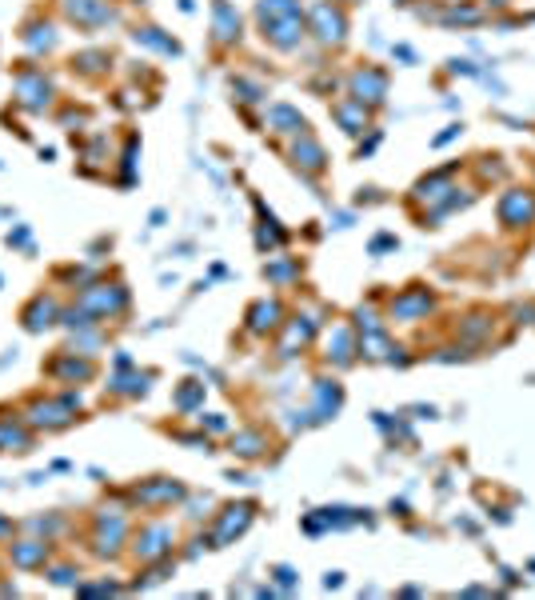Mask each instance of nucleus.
<instances>
[{
    "label": "nucleus",
    "instance_id": "f257e3e1",
    "mask_svg": "<svg viewBox=\"0 0 535 600\" xmlns=\"http://www.w3.org/2000/svg\"><path fill=\"white\" fill-rule=\"evenodd\" d=\"M304 21H308V32L327 48L348 40V16H344V8L332 4V0H316V4L308 8Z\"/></svg>",
    "mask_w": 535,
    "mask_h": 600
},
{
    "label": "nucleus",
    "instance_id": "f03ea898",
    "mask_svg": "<svg viewBox=\"0 0 535 600\" xmlns=\"http://www.w3.org/2000/svg\"><path fill=\"white\" fill-rule=\"evenodd\" d=\"M81 413V397H56V400H37L29 408V424L32 428H45V433H60L68 428Z\"/></svg>",
    "mask_w": 535,
    "mask_h": 600
},
{
    "label": "nucleus",
    "instance_id": "7ed1b4c3",
    "mask_svg": "<svg viewBox=\"0 0 535 600\" xmlns=\"http://www.w3.org/2000/svg\"><path fill=\"white\" fill-rule=\"evenodd\" d=\"M499 225L507 233H520V228L535 225V193L531 188H507L499 196Z\"/></svg>",
    "mask_w": 535,
    "mask_h": 600
},
{
    "label": "nucleus",
    "instance_id": "20e7f679",
    "mask_svg": "<svg viewBox=\"0 0 535 600\" xmlns=\"http://www.w3.org/2000/svg\"><path fill=\"white\" fill-rule=\"evenodd\" d=\"M81 308L84 313H92L97 321H108V316H120L128 308V288L124 285H89L81 293Z\"/></svg>",
    "mask_w": 535,
    "mask_h": 600
},
{
    "label": "nucleus",
    "instance_id": "39448f33",
    "mask_svg": "<svg viewBox=\"0 0 535 600\" xmlns=\"http://www.w3.org/2000/svg\"><path fill=\"white\" fill-rule=\"evenodd\" d=\"M304 32H308L304 13H288V16H272V21H260V37H264L272 48H280V53H292V48H300Z\"/></svg>",
    "mask_w": 535,
    "mask_h": 600
},
{
    "label": "nucleus",
    "instance_id": "423d86ee",
    "mask_svg": "<svg viewBox=\"0 0 535 600\" xmlns=\"http://www.w3.org/2000/svg\"><path fill=\"white\" fill-rule=\"evenodd\" d=\"M252 517H256V504L252 501L228 504V509L220 512V520H216V528H212V548H224V544H232L236 536H244L248 525H252Z\"/></svg>",
    "mask_w": 535,
    "mask_h": 600
},
{
    "label": "nucleus",
    "instance_id": "0eeeda50",
    "mask_svg": "<svg viewBox=\"0 0 535 600\" xmlns=\"http://www.w3.org/2000/svg\"><path fill=\"white\" fill-rule=\"evenodd\" d=\"M16 100H21L29 113H45L53 105V81H48L40 68H24L16 76Z\"/></svg>",
    "mask_w": 535,
    "mask_h": 600
},
{
    "label": "nucleus",
    "instance_id": "6e6552de",
    "mask_svg": "<svg viewBox=\"0 0 535 600\" xmlns=\"http://www.w3.org/2000/svg\"><path fill=\"white\" fill-rule=\"evenodd\" d=\"M184 496H188L184 484H180V480H168V476L144 480V484L132 488V501L140 504V509H168V504H180Z\"/></svg>",
    "mask_w": 535,
    "mask_h": 600
},
{
    "label": "nucleus",
    "instance_id": "1a4fd4ad",
    "mask_svg": "<svg viewBox=\"0 0 535 600\" xmlns=\"http://www.w3.org/2000/svg\"><path fill=\"white\" fill-rule=\"evenodd\" d=\"M348 89H352V97H356L360 105L376 108V105H384V97H387V73H384V68L364 64V68H356V73L348 76Z\"/></svg>",
    "mask_w": 535,
    "mask_h": 600
},
{
    "label": "nucleus",
    "instance_id": "9d476101",
    "mask_svg": "<svg viewBox=\"0 0 535 600\" xmlns=\"http://www.w3.org/2000/svg\"><path fill=\"white\" fill-rule=\"evenodd\" d=\"M124 536H128V520H124V512H116V509H105L97 517V553L100 556H116L120 553V544H124Z\"/></svg>",
    "mask_w": 535,
    "mask_h": 600
},
{
    "label": "nucleus",
    "instance_id": "9b49d317",
    "mask_svg": "<svg viewBox=\"0 0 535 600\" xmlns=\"http://www.w3.org/2000/svg\"><path fill=\"white\" fill-rule=\"evenodd\" d=\"M48 376H53V381H60V384H84V381H92V376H97V368H92V360L89 356H76V353H56V360L53 364H48Z\"/></svg>",
    "mask_w": 535,
    "mask_h": 600
},
{
    "label": "nucleus",
    "instance_id": "f8f14e48",
    "mask_svg": "<svg viewBox=\"0 0 535 600\" xmlns=\"http://www.w3.org/2000/svg\"><path fill=\"white\" fill-rule=\"evenodd\" d=\"M172 528L168 525H149V528H140L136 533V544H132V553H136V561H164L168 556V548H172Z\"/></svg>",
    "mask_w": 535,
    "mask_h": 600
},
{
    "label": "nucleus",
    "instance_id": "ddd939ff",
    "mask_svg": "<svg viewBox=\"0 0 535 600\" xmlns=\"http://www.w3.org/2000/svg\"><path fill=\"white\" fill-rule=\"evenodd\" d=\"M64 13H68V21H76L81 29H100V24L116 21L108 0H64Z\"/></svg>",
    "mask_w": 535,
    "mask_h": 600
},
{
    "label": "nucleus",
    "instance_id": "4468645a",
    "mask_svg": "<svg viewBox=\"0 0 535 600\" xmlns=\"http://www.w3.org/2000/svg\"><path fill=\"white\" fill-rule=\"evenodd\" d=\"M436 308V296L428 288H403L400 296L392 300V321H424V316Z\"/></svg>",
    "mask_w": 535,
    "mask_h": 600
},
{
    "label": "nucleus",
    "instance_id": "2eb2a0df",
    "mask_svg": "<svg viewBox=\"0 0 535 600\" xmlns=\"http://www.w3.org/2000/svg\"><path fill=\"white\" fill-rule=\"evenodd\" d=\"M292 165L296 168H304V173H324L327 168V152H324V144L316 141V136H308V133H300L296 136V144H292Z\"/></svg>",
    "mask_w": 535,
    "mask_h": 600
},
{
    "label": "nucleus",
    "instance_id": "dca6fc26",
    "mask_svg": "<svg viewBox=\"0 0 535 600\" xmlns=\"http://www.w3.org/2000/svg\"><path fill=\"white\" fill-rule=\"evenodd\" d=\"M21 321H24V329L29 332H45V329H53V324H60V304L53 296H32L29 300V308L21 313Z\"/></svg>",
    "mask_w": 535,
    "mask_h": 600
},
{
    "label": "nucleus",
    "instance_id": "f3484780",
    "mask_svg": "<svg viewBox=\"0 0 535 600\" xmlns=\"http://www.w3.org/2000/svg\"><path fill=\"white\" fill-rule=\"evenodd\" d=\"M212 37L216 45H236L240 40V13L228 0H212Z\"/></svg>",
    "mask_w": 535,
    "mask_h": 600
},
{
    "label": "nucleus",
    "instance_id": "a211bd4d",
    "mask_svg": "<svg viewBox=\"0 0 535 600\" xmlns=\"http://www.w3.org/2000/svg\"><path fill=\"white\" fill-rule=\"evenodd\" d=\"M284 324V308L280 300H256L252 308H248V332H256V337H268V332H276Z\"/></svg>",
    "mask_w": 535,
    "mask_h": 600
},
{
    "label": "nucleus",
    "instance_id": "6ab92c4d",
    "mask_svg": "<svg viewBox=\"0 0 535 600\" xmlns=\"http://www.w3.org/2000/svg\"><path fill=\"white\" fill-rule=\"evenodd\" d=\"M352 353H356V337H352V329H344V324H335V329L327 332V353H324V356H327V364H335V368H348L352 360H356Z\"/></svg>",
    "mask_w": 535,
    "mask_h": 600
},
{
    "label": "nucleus",
    "instance_id": "aec40b11",
    "mask_svg": "<svg viewBox=\"0 0 535 600\" xmlns=\"http://www.w3.org/2000/svg\"><path fill=\"white\" fill-rule=\"evenodd\" d=\"M356 353H364V360H403L400 356V348L387 340V332L384 329H368L364 337H360V345H356Z\"/></svg>",
    "mask_w": 535,
    "mask_h": 600
},
{
    "label": "nucleus",
    "instance_id": "412c9836",
    "mask_svg": "<svg viewBox=\"0 0 535 600\" xmlns=\"http://www.w3.org/2000/svg\"><path fill=\"white\" fill-rule=\"evenodd\" d=\"M312 337H316L312 316H296V321H288V332H284V340H280V356H296V348H308Z\"/></svg>",
    "mask_w": 535,
    "mask_h": 600
},
{
    "label": "nucleus",
    "instance_id": "4be33fe9",
    "mask_svg": "<svg viewBox=\"0 0 535 600\" xmlns=\"http://www.w3.org/2000/svg\"><path fill=\"white\" fill-rule=\"evenodd\" d=\"M332 116L340 120V128H344V133H352V136H360V133L368 128V120H372V113H368V105H360L356 97L340 100V105L332 108Z\"/></svg>",
    "mask_w": 535,
    "mask_h": 600
},
{
    "label": "nucleus",
    "instance_id": "5701e85b",
    "mask_svg": "<svg viewBox=\"0 0 535 600\" xmlns=\"http://www.w3.org/2000/svg\"><path fill=\"white\" fill-rule=\"evenodd\" d=\"M8 556H13L16 569H45V561H48V540H16Z\"/></svg>",
    "mask_w": 535,
    "mask_h": 600
},
{
    "label": "nucleus",
    "instance_id": "b1692460",
    "mask_svg": "<svg viewBox=\"0 0 535 600\" xmlns=\"http://www.w3.org/2000/svg\"><path fill=\"white\" fill-rule=\"evenodd\" d=\"M340 405H344L340 384H335V381H316L312 416H316V420H327V416H335V413H340Z\"/></svg>",
    "mask_w": 535,
    "mask_h": 600
},
{
    "label": "nucleus",
    "instance_id": "393cba45",
    "mask_svg": "<svg viewBox=\"0 0 535 600\" xmlns=\"http://www.w3.org/2000/svg\"><path fill=\"white\" fill-rule=\"evenodd\" d=\"M120 373L108 381V392H116V397H144L149 392V373H128L132 364H116Z\"/></svg>",
    "mask_w": 535,
    "mask_h": 600
},
{
    "label": "nucleus",
    "instance_id": "a878e982",
    "mask_svg": "<svg viewBox=\"0 0 535 600\" xmlns=\"http://www.w3.org/2000/svg\"><path fill=\"white\" fill-rule=\"evenodd\" d=\"M268 128H272V133H308V120L296 113V108L292 105H272L268 108Z\"/></svg>",
    "mask_w": 535,
    "mask_h": 600
},
{
    "label": "nucleus",
    "instance_id": "bb28decb",
    "mask_svg": "<svg viewBox=\"0 0 535 600\" xmlns=\"http://www.w3.org/2000/svg\"><path fill=\"white\" fill-rule=\"evenodd\" d=\"M32 449V433L16 420H0V452H29Z\"/></svg>",
    "mask_w": 535,
    "mask_h": 600
},
{
    "label": "nucleus",
    "instance_id": "cd10ccee",
    "mask_svg": "<svg viewBox=\"0 0 535 600\" xmlns=\"http://www.w3.org/2000/svg\"><path fill=\"white\" fill-rule=\"evenodd\" d=\"M24 45H29L32 53H53V48H56V29L48 21H32L29 29H24Z\"/></svg>",
    "mask_w": 535,
    "mask_h": 600
},
{
    "label": "nucleus",
    "instance_id": "c85d7f7f",
    "mask_svg": "<svg viewBox=\"0 0 535 600\" xmlns=\"http://www.w3.org/2000/svg\"><path fill=\"white\" fill-rule=\"evenodd\" d=\"M132 40H136V45H144V48H157V53H164V56H176V53H180L176 40L164 37V32H160V29H152V24H149V29H136V32H132Z\"/></svg>",
    "mask_w": 535,
    "mask_h": 600
},
{
    "label": "nucleus",
    "instance_id": "c756f323",
    "mask_svg": "<svg viewBox=\"0 0 535 600\" xmlns=\"http://www.w3.org/2000/svg\"><path fill=\"white\" fill-rule=\"evenodd\" d=\"M232 452L244 457V460H256L264 452V436L260 433H236V436H232Z\"/></svg>",
    "mask_w": 535,
    "mask_h": 600
},
{
    "label": "nucleus",
    "instance_id": "7c9ffc66",
    "mask_svg": "<svg viewBox=\"0 0 535 600\" xmlns=\"http://www.w3.org/2000/svg\"><path fill=\"white\" fill-rule=\"evenodd\" d=\"M264 277L272 280V285H288V280H296V277H300V264L292 261V256H284V261L264 264Z\"/></svg>",
    "mask_w": 535,
    "mask_h": 600
},
{
    "label": "nucleus",
    "instance_id": "2f4dec72",
    "mask_svg": "<svg viewBox=\"0 0 535 600\" xmlns=\"http://www.w3.org/2000/svg\"><path fill=\"white\" fill-rule=\"evenodd\" d=\"M200 400H204V384L200 381H184V389L176 392V408H180V413H192Z\"/></svg>",
    "mask_w": 535,
    "mask_h": 600
},
{
    "label": "nucleus",
    "instance_id": "473e14b6",
    "mask_svg": "<svg viewBox=\"0 0 535 600\" xmlns=\"http://www.w3.org/2000/svg\"><path fill=\"white\" fill-rule=\"evenodd\" d=\"M439 21H444V24H480L483 13H480V8H447Z\"/></svg>",
    "mask_w": 535,
    "mask_h": 600
},
{
    "label": "nucleus",
    "instance_id": "72a5a7b5",
    "mask_svg": "<svg viewBox=\"0 0 535 600\" xmlns=\"http://www.w3.org/2000/svg\"><path fill=\"white\" fill-rule=\"evenodd\" d=\"M105 64H108V53H81V56H72V68H81V73H100Z\"/></svg>",
    "mask_w": 535,
    "mask_h": 600
},
{
    "label": "nucleus",
    "instance_id": "f704fd0d",
    "mask_svg": "<svg viewBox=\"0 0 535 600\" xmlns=\"http://www.w3.org/2000/svg\"><path fill=\"white\" fill-rule=\"evenodd\" d=\"M232 89H236V92H244L240 100H248V105L264 100V84H256V81H232Z\"/></svg>",
    "mask_w": 535,
    "mask_h": 600
},
{
    "label": "nucleus",
    "instance_id": "c9c22d12",
    "mask_svg": "<svg viewBox=\"0 0 535 600\" xmlns=\"http://www.w3.org/2000/svg\"><path fill=\"white\" fill-rule=\"evenodd\" d=\"M284 240H288V233H280V228H268V225H260V233H256V244H260V248H280Z\"/></svg>",
    "mask_w": 535,
    "mask_h": 600
},
{
    "label": "nucleus",
    "instance_id": "e433bc0d",
    "mask_svg": "<svg viewBox=\"0 0 535 600\" xmlns=\"http://www.w3.org/2000/svg\"><path fill=\"white\" fill-rule=\"evenodd\" d=\"M48 580H53V585H76V569L72 564H60V569L48 572Z\"/></svg>",
    "mask_w": 535,
    "mask_h": 600
},
{
    "label": "nucleus",
    "instance_id": "4c0bfd02",
    "mask_svg": "<svg viewBox=\"0 0 535 600\" xmlns=\"http://www.w3.org/2000/svg\"><path fill=\"white\" fill-rule=\"evenodd\" d=\"M488 329H491V321H488V316H471V321L463 324V332H468V337H483Z\"/></svg>",
    "mask_w": 535,
    "mask_h": 600
},
{
    "label": "nucleus",
    "instance_id": "58836bf2",
    "mask_svg": "<svg viewBox=\"0 0 535 600\" xmlns=\"http://www.w3.org/2000/svg\"><path fill=\"white\" fill-rule=\"evenodd\" d=\"M32 244V233H29V228H16V233H8V248H29Z\"/></svg>",
    "mask_w": 535,
    "mask_h": 600
},
{
    "label": "nucleus",
    "instance_id": "ea45409f",
    "mask_svg": "<svg viewBox=\"0 0 535 600\" xmlns=\"http://www.w3.org/2000/svg\"><path fill=\"white\" fill-rule=\"evenodd\" d=\"M200 424H208V433H224V428H228V420H224V416H208V420H204L200 416Z\"/></svg>",
    "mask_w": 535,
    "mask_h": 600
},
{
    "label": "nucleus",
    "instance_id": "a19ab883",
    "mask_svg": "<svg viewBox=\"0 0 535 600\" xmlns=\"http://www.w3.org/2000/svg\"><path fill=\"white\" fill-rule=\"evenodd\" d=\"M395 244V236H376L372 240V253H384V248H392Z\"/></svg>",
    "mask_w": 535,
    "mask_h": 600
},
{
    "label": "nucleus",
    "instance_id": "79ce46f5",
    "mask_svg": "<svg viewBox=\"0 0 535 600\" xmlns=\"http://www.w3.org/2000/svg\"><path fill=\"white\" fill-rule=\"evenodd\" d=\"M276 580H280L284 588H292V585H296V580H292V569H276Z\"/></svg>",
    "mask_w": 535,
    "mask_h": 600
},
{
    "label": "nucleus",
    "instance_id": "37998d69",
    "mask_svg": "<svg viewBox=\"0 0 535 600\" xmlns=\"http://www.w3.org/2000/svg\"><path fill=\"white\" fill-rule=\"evenodd\" d=\"M452 136H460V124H452V128H447V133H439V136H436V144H447V141H452Z\"/></svg>",
    "mask_w": 535,
    "mask_h": 600
},
{
    "label": "nucleus",
    "instance_id": "c03bdc74",
    "mask_svg": "<svg viewBox=\"0 0 535 600\" xmlns=\"http://www.w3.org/2000/svg\"><path fill=\"white\" fill-rule=\"evenodd\" d=\"M8 533H13V525H8V520L0 517V536H8Z\"/></svg>",
    "mask_w": 535,
    "mask_h": 600
},
{
    "label": "nucleus",
    "instance_id": "a18cd8bd",
    "mask_svg": "<svg viewBox=\"0 0 535 600\" xmlns=\"http://www.w3.org/2000/svg\"><path fill=\"white\" fill-rule=\"evenodd\" d=\"M512 0H488V8H507Z\"/></svg>",
    "mask_w": 535,
    "mask_h": 600
},
{
    "label": "nucleus",
    "instance_id": "49530a36",
    "mask_svg": "<svg viewBox=\"0 0 535 600\" xmlns=\"http://www.w3.org/2000/svg\"><path fill=\"white\" fill-rule=\"evenodd\" d=\"M344 4H360V0H344Z\"/></svg>",
    "mask_w": 535,
    "mask_h": 600
}]
</instances>
